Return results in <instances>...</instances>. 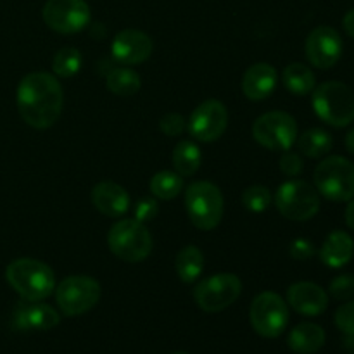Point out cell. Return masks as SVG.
Instances as JSON below:
<instances>
[{"label":"cell","mask_w":354,"mask_h":354,"mask_svg":"<svg viewBox=\"0 0 354 354\" xmlns=\"http://www.w3.org/2000/svg\"><path fill=\"white\" fill-rule=\"evenodd\" d=\"M303 159H301V156L296 154V152L286 151L282 158H280V169H282L283 175L296 178V176H299L301 173H303Z\"/></svg>","instance_id":"34"},{"label":"cell","mask_w":354,"mask_h":354,"mask_svg":"<svg viewBox=\"0 0 354 354\" xmlns=\"http://www.w3.org/2000/svg\"><path fill=\"white\" fill-rule=\"evenodd\" d=\"M83 57L78 48L75 47H62L61 50L55 52L52 57V71L57 78L68 80L73 78L76 73L82 69Z\"/></svg>","instance_id":"28"},{"label":"cell","mask_w":354,"mask_h":354,"mask_svg":"<svg viewBox=\"0 0 354 354\" xmlns=\"http://www.w3.org/2000/svg\"><path fill=\"white\" fill-rule=\"evenodd\" d=\"M279 73L268 62H256L242 76V93L249 100H265L275 92Z\"/></svg>","instance_id":"19"},{"label":"cell","mask_w":354,"mask_h":354,"mask_svg":"<svg viewBox=\"0 0 354 354\" xmlns=\"http://www.w3.org/2000/svg\"><path fill=\"white\" fill-rule=\"evenodd\" d=\"M6 280L24 301L47 299L55 290L54 270L33 258L14 259L6 268Z\"/></svg>","instance_id":"2"},{"label":"cell","mask_w":354,"mask_h":354,"mask_svg":"<svg viewBox=\"0 0 354 354\" xmlns=\"http://www.w3.org/2000/svg\"><path fill=\"white\" fill-rule=\"evenodd\" d=\"M344 144H346V149H348V151L351 152V154H354V128H353V130L348 131V135H346Z\"/></svg>","instance_id":"38"},{"label":"cell","mask_w":354,"mask_h":354,"mask_svg":"<svg viewBox=\"0 0 354 354\" xmlns=\"http://www.w3.org/2000/svg\"><path fill=\"white\" fill-rule=\"evenodd\" d=\"M93 207L107 218H121L130 209V194L114 182L97 183L90 194Z\"/></svg>","instance_id":"18"},{"label":"cell","mask_w":354,"mask_h":354,"mask_svg":"<svg viewBox=\"0 0 354 354\" xmlns=\"http://www.w3.org/2000/svg\"><path fill=\"white\" fill-rule=\"evenodd\" d=\"M354 256V241L349 234L342 230H334L320 249V259L328 268H342L348 265Z\"/></svg>","instance_id":"20"},{"label":"cell","mask_w":354,"mask_h":354,"mask_svg":"<svg viewBox=\"0 0 354 354\" xmlns=\"http://www.w3.org/2000/svg\"><path fill=\"white\" fill-rule=\"evenodd\" d=\"M107 245L116 258L127 263H140L151 254L152 235L145 223H140L135 218H127L111 227Z\"/></svg>","instance_id":"6"},{"label":"cell","mask_w":354,"mask_h":354,"mask_svg":"<svg viewBox=\"0 0 354 354\" xmlns=\"http://www.w3.org/2000/svg\"><path fill=\"white\" fill-rule=\"evenodd\" d=\"M348 206H346V225L354 232V199L348 201Z\"/></svg>","instance_id":"37"},{"label":"cell","mask_w":354,"mask_h":354,"mask_svg":"<svg viewBox=\"0 0 354 354\" xmlns=\"http://www.w3.org/2000/svg\"><path fill=\"white\" fill-rule=\"evenodd\" d=\"M342 47V38L335 28L318 26L308 35L304 50L311 66L318 69H330L341 59Z\"/></svg>","instance_id":"14"},{"label":"cell","mask_w":354,"mask_h":354,"mask_svg":"<svg viewBox=\"0 0 354 354\" xmlns=\"http://www.w3.org/2000/svg\"><path fill=\"white\" fill-rule=\"evenodd\" d=\"M289 254L294 259H297V261H306V259H310L315 254V248L308 239H296L290 244Z\"/></svg>","instance_id":"35"},{"label":"cell","mask_w":354,"mask_h":354,"mask_svg":"<svg viewBox=\"0 0 354 354\" xmlns=\"http://www.w3.org/2000/svg\"><path fill=\"white\" fill-rule=\"evenodd\" d=\"M296 144L301 154L311 159H318L324 158L332 151L334 138L328 131L322 130V128H311V130H306L303 135L297 137Z\"/></svg>","instance_id":"25"},{"label":"cell","mask_w":354,"mask_h":354,"mask_svg":"<svg viewBox=\"0 0 354 354\" xmlns=\"http://www.w3.org/2000/svg\"><path fill=\"white\" fill-rule=\"evenodd\" d=\"M328 294L337 301H349L354 297V275H339L328 286Z\"/></svg>","instance_id":"30"},{"label":"cell","mask_w":354,"mask_h":354,"mask_svg":"<svg viewBox=\"0 0 354 354\" xmlns=\"http://www.w3.org/2000/svg\"><path fill=\"white\" fill-rule=\"evenodd\" d=\"M175 354H187V353H175Z\"/></svg>","instance_id":"39"},{"label":"cell","mask_w":354,"mask_h":354,"mask_svg":"<svg viewBox=\"0 0 354 354\" xmlns=\"http://www.w3.org/2000/svg\"><path fill=\"white\" fill-rule=\"evenodd\" d=\"M185 209L194 227L204 232L214 230L223 218V194L206 180L192 182L185 189Z\"/></svg>","instance_id":"4"},{"label":"cell","mask_w":354,"mask_h":354,"mask_svg":"<svg viewBox=\"0 0 354 354\" xmlns=\"http://www.w3.org/2000/svg\"><path fill=\"white\" fill-rule=\"evenodd\" d=\"M272 192L265 185H251L242 192V204L251 213H263L272 206Z\"/></svg>","instance_id":"29"},{"label":"cell","mask_w":354,"mask_h":354,"mask_svg":"<svg viewBox=\"0 0 354 354\" xmlns=\"http://www.w3.org/2000/svg\"><path fill=\"white\" fill-rule=\"evenodd\" d=\"M242 282L234 273H216L194 287V301L206 313H220L239 299Z\"/></svg>","instance_id":"9"},{"label":"cell","mask_w":354,"mask_h":354,"mask_svg":"<svg viewBox=\"0 0 354 354\" xmlns=\"http://www.w3.org/2000/svg\"><path fill=\"white\" fill-rule=\"evenodd\" d=\"M342 26H344V31L349 35V37L354 38V9L349 10L348 14L342 19Z\"/></svg>","instance_id":"36"},{"label":"cell","mask_w":354,"mask_h":354,"mask_svg":"<svg viewBox=\"0 0 354 354\" xmlns=\"http://www.w3.org/2000/svg\"><path fill=\"white\" fill-rule=\"evenodd\" d=\"M106 86L109 88L111 93L120 97H131L138 93L142 86L140 75L135 69L121 66V68H114L113 71L107 75Z\"/></svg>","instance_id":"26"},{"label":"cell","mask_w":354,"mask_h":354,"mask_svg":"<svg viewBox=\"0 0 354 354\" xmlns=\"http://www.w3.org/2000/svg\"><path fill=\"white\" fill-rule=\"evenodd\" d=\"M113 57L123 66H137L147 61L152 54V40L140 30H123L111 44Z\"/></svg>","instance_id":"15"},{"label":"cell","mask_w":354,"mask_h":354,"mask_svg":"<svg viewBox=\"0 0 354 354\" xmlns=\"http://www.w3.org/2000/svg\"><path fill=\"white\" fill-rule=\"evenodd\" d=\"M175 270L183 283H194L204 272V254L196 245H185L175 258Z\"/></svg>","instance_id":"23"},{"label":"cell","mask_w":354,"mask_h":354,"mask_svg":"<svg viewBox=\"0 0 354 354\" xmlns=\"http://www.w3.org/2000/svg\"><path fill=\"white\" fill-rule=\"evenodd\" d=\"M249 317L256 334L266 339H275L286 332L289 324V308L282 296L266 290L254 297Z\"/></svg>","instance_id":"10"},{"label":"cell","mask_w":354,"mask_h":354,"mask_svg":"<svg viewBox=\"0 0 354 354\" xmlns=\"http://www.w3.org/2000/svg\"><path fill=\"white\" fill-rule=\"evenodd\" d=\"M173 168L178 175L192 176L203 165V152L201 147L192 140H182L173 149Z\"/></svg>","instance_id":"24"},{"label":"cell","mask_w":354,"mask_h":354,"mask_svg":"<svg viewBox=\"0 0 354 354\" xmlns=\"http://www.w3.org/2000/svg\"><path fill=\"white\" fill-rule=\"evenodd\" d=\"M41 16L55 33L75 35L88 26L92 10L85 0H47Z\"/></svg>","instance_id":"12"},{"label":"cell","mask_w":354,"mask_h":354,"mask_svg":"<svg viewBox=\"0 0 354 354\" xmlns=\"http://www.w3.org/2000/svg\"><path fill=\"white\" fill-rule=\"evenodd\" d=\"M297 123L289 113L270 111L252 124V137L268 151H289L297 140Z\"/></svg>","instance_id":"11"},{"label":"cell","mask_w":354,"mask_h":354,"mask_svg":"<svg viewBox=\"0 0 354 354\" xmlns=\"http://www.w3.org/2000/svg\"><path fill=\"white\" fill-rule=\"evenodd\" d=\"M287 344L297 354H315L320 351L325 344V330L317 324L296 325L287 335Z\"/></svg>","instance_id":"21"},{"label":"cell","mask_w":354,"mask_h":354,"mask_svg":"<svg viewBox=\"0 0 354 354\" xmlns=\"http://www.w3.org/2000/svg\"><path fill=\"white\" fill-rule=\"evenodd\" d=\"M273 203L287 220L308 221L320 211V194L311 183L292 178L275 190Z\"/></svg>","instance_id":"7"},{"label":"cell","mask_w":354,"mask_h":354,"mask_svg":"<svg viewBox=\"0 0 354 354\" xmlns=\"http://www.w3.org/2000/svg\"><path fill=\"white\" fill-rule=\"evenodd\" d=\"M228 109L221 100L209 99L201 102L187 121V130L196 140L214 142L227 131Z\"/></svg>","instance_id":"13"},{"label":"cell","mask_w":354,"mask_h":354,"mask_svg":"<svg viewBox=\"0 0 354 354\" xmlns=\"http://www.w3.org/2000/svg\"><path fill=\"white\" fill-rule=\"evenodd\" d=\"M55 303L66 317H80L88 313L100 301V283L88 275L66 277L55 286Z\"/></svg>","instance_id":"8"},{"label":"cell","mask_w":354,"mask_h":354,"mask_svg":"<svg viewBox=\"0 0 354 354\" xmlns=\"http://www.w3.org/2000/svg\"><path fill=\"white\" fill-rule=\"evenodd\" d=\"M334 320L339 330L348 335H354V299H349L335 311Z\"/></svg>","instance_id":"31"},{"label":"cell","mask_w":354,"mask_h":354,"mask_svg":"<svg viewBox=\"0 0 354 354\" xmlns=\"http://www.w3.org/2000/svg\"><path fill=\"white\" fill-rule=\"evenodd\" d=\"M287 304L303 317H320L328 306V294L315 282H296L287 289Z\"/></svg>","instance_id":"16"},{"label":"cell","mask_w":354,"mask_h":354,"mask_svg":"<svg viewBox=\"0 0 354 354\" xmlns=\"http://www.w3.org/2000/svg\"><path fill=\"white\" fill-rule=\"evenodd\" d=\"M311 104L324 123L344 128L354 121V92L342 82H325L311 92Z\"/></svg>","instance_id":"3"},{"label":"cell","mask_w":354,"mask_h":354,"mask_svg":"<svg viewBox=\"0 0 354 354\" xmlns=\"http://www.w3.org/2000/svg\"><path fill=\"white\" fill-rule=\"evenodd\" d=\"M149 190L156 199L171 201L178 197L183 190V176L176 171L162 169L152 176L151 182H149Z\"/></svg>","instance_id":"27"},{"label":"cell","mask_w":354,"mask_h":354,"mask_svg":"<svg viewBox=\"0 0 354 354\" xmlns=\"http://www.w3.org/2000/svg\"><path fill=\"white\" fill-rule=\"evenodd\" d=\"M315 189L325 199L348 203L354 199V165L342 156H328L313 173Z\"/></svg>","instance_id":"5"},{"label":"cell","mask_w":354,"mask_h":354,"mask_svg":"<svg viewBox=\"0 0 354 354\" xmlns=\"http://www.w3.org/2000/svg\"><path fill=\"white\" fill-rule=\"evenodd\" d=\"M159 128L165 135L168 137H178L185 131L187 128V120L182 116V114H176V113H169L166 116L161 118L159 121Z\"/></svg>","instance_id":"32"},{"label":"cell","mask_w":354,"mask_h":354,"mask_svg":"<svg viewBox=\"0 0 354 354\" xmlns=\"http://www.w3.org/2000/svg\"><path fill=\"white\" fill-rule=\"evenodd\" d=\"M282 83L292 95H308L317 86V78L310 66L290 62L282 71Z\"/></svg>","instance_id":"22"},{"label":"cell","mask_w":354,"mask_h":354,"mask_svg":"<svg viewBox=\"0 0 354 354\" xmlns=\"http://www.w3.org/2000/svg\"><path fill=\"white\" fill-rule=\"evenodd\" d=\"M16 102L24 123L37 130H47L61 118L64 90L52 73H30L17 85Z\"/></svg>","instance_id":"1"},{"label":"cell","mask_w":354,"mask_h":354,"mask_svg":"<svg viewBox=\"0 0 354 354\" xmlns=\"http://www.w3.org/2000/svg\"><path fill=\"white\" fill-rule=\"evenodd\" d=\"M12 324L19 330H50L61 324V315L41 301H26V304H19L16 308Z\"/></svg>","instance_id":"17"},{"label":"cell","mask_w":354,"mask_h":354,"mask_svg":"<svg viewBox=\"0 0 354 354\" xmlns=\"http://www.w3.org/2000/svg\"><path fill=\"white\" fill-rule=\"evenodd\" d=\"M159 213V204L158 201L152 199V197H144V199L138 201L135 204V220L140 221V223H147L152 221Z\"/></svg>","instance_id":"33"}]
</instances>
